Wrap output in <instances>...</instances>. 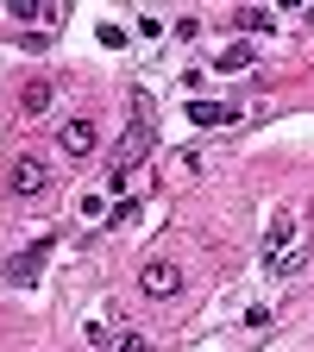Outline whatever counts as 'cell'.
<instances>
[{
	"mask_svg": "<svg viewBox=\"0 0 314 352\" xmlns=\"http://www.w3.org/2000/svg\"><path fill=\"white\" fill-rule=\"evenodd\" d=\"M151 157V126H145V95H139V126L126 132V139L113 145V157H107V189H126V176L139 170Z\"/></svg>",
	"mask_w": 314,
	"mask_h": 352,
	"instance_id": "6da1fadb",
	"label": "cell"
},
{
	"mask_svg": "<svg viewBox=\"0 0 314 352\" xmlns=\"http://www.w3.org/2000/svg\"><path fill=\"white\" fill-rule=\"evenodd\" d=\"M308 258H314V252H302V245H295V252H283V258L271 264V271H277V277H295V271H308Z\"/></svg>",
	"mask_w": 314,
	"mask_h": 352,
	"instance_id": "7c38bea8",
	"label": "cell"
},
{
	"mask_svg": "<svg viewBox=\"0 0 314 352\" xmlns=\"http://www.w3.org/2000/svg\"><path fill=\"white\" fill-rule=\"evenodd\" d=\"M44 258H51V239H38L32 252H19V258H7V283H38V271H44Z\"/></svg>",
	"mask_w": 314,
	"mask_h": 352,
	"instance_id": "5b68a950",
	"label": "cell"
},
{
	"mask_svg": "<svg viewBox=\"0 0 314 352\" xmlns=\"http://www.w3.org/2000/svg\"><path fill=\"white\" fill-rule=\"evenodd\" d=\"M139 289H145L151 302H170V296H183V264H176V258H151L145 271H139Z\"/></svg>",
	"mask_w": 314,
	"mask_h": 352,
	"instance_id": "7a4b0ae2",
	"label": "cell"
},
{
	"mask_svg": "<svg viewBox=\"0 0 314 352\" xmlns=\"http://www.w3.org/2000/svg\"><path fill=\"white\" fill-rule=\"evenodd\" d=\"M101 352H151V346H145V333H139V327H107Z\"/></svg>",
	"mask_w": 314,
	"mask_h": 352,
	"instance_id": "ba28073f",
	"label": "cell"
},
{
	"mask_svg": "<svg viewBox=\"0 0 314 352\" xmlns=\"http://www.w3.org/2000/svg\"><path fill=\"white\" fill-rule=\"evenodd\" d=\"M239 25H245V32H277V13H264V7H245V13H239Z\"/></svg>",
	"mask_w": 314,
	"mask_h": 352,
	"instance_id": "4fadbf2b",
	"label": "cell"
},
{
	"mask_svg": "<svg viewBox=\"0 0 314 352\" xmlns=\"http://www.w3.org/2000/svg\"><path fill=\"white\" fill-rule=\"evenodd\" d=\"M251 63H258V44H227V51L214 57V69H220V76H227V69H251Z\"/></svg>",
	"mask_w": 314,
	"mask_h": 352,
	"instance_id": "9c48e42d",
	"label": "cell"
},
{
	"mask_svg": "<svg viewBox=\"0 0 314 352\" xmlns=\"http://www.w3.org/2000/svg\"><path fill=\"white\" fill-rule=\"evenodd\" d=\"M44 183H51L44 157H38V151H19L13 170H7V189H13V195H44Z\"/></svg>",
	"mask_w": 314,
	"mask_h": 352,
	"instance_id": "3957f363",
	"label": "cell"
},
{
	"mask_svg": "<svg viewBox=\"0 0 314 352\" xmlns=\"http://www.w3.org/2000/svg\"><path fill=\"white\" fill-rule=\"evenodd\" d=\"M19 25H57L63 19V7H57V0H13V7H7Z\"/></svg>",
	"mask_w": 314,
	"mask_h": 352,
	"instance_id": "8992f818",
	"label": "cell"
},
{
	"mask_svg": "<svg viewBox=\"0 0 314 352\" xmlns=\"http://www.w3.org/2000/svg\"><path fill=\"white\" fill-rule=\"evenodd\" d=\"M57 145H63V157H95L101 151V126L95 120H69V126H57Z\"/></svg>",
	"mask_w": 314,
	"mask_h": 352,
	"instance_id": "277c9868",
	"label": "cell"
},
{
	"mask_svg": "<svg viewBox=\"0 0 314 352\" xmlns=\"http://www.w3.org/2000/svg\"><path fill=\"white\" fill-rule=\"evenodd\" d=\"M289 239H295V220H289V214H277V220H271V233H264V264H277L283 252H295Z\"/></svg>",
	"mask_w": 314,
	"mask_h": 352,
	"instance_id": "52a82bcc",
	"label": "cell"
},
{
	"mask_svg": "<svg viewBox=\"0 0 314 352\" xmlns=\"http://www.w3.org/2000/svg\"><path fill=\"white\" fill-rule=\"evenodd\" d=\"M189 120L195 126H233V113L220 107V101H189Z\"/></svg>",
	"mask_w": 314,
	"mask_h": 352,
	"instance_id": "8fae6325",
	"label": "cell"
},
{
	"mask_svg": "<svg viewBox=\"0 0 314 352\" xmlns=\"http://www.w3.org/2000/svg\"><path fill=\"white\" fill-rule=\"evenodd\" d=\"M44 107H51V82H25V95H19V113H25V120H38Z\"/></svg>",
	"mask_w": 314,
	"mask_h": 352,
	"instance_id": "30bf717a",
	"label": "cell"
}]
</instances>
